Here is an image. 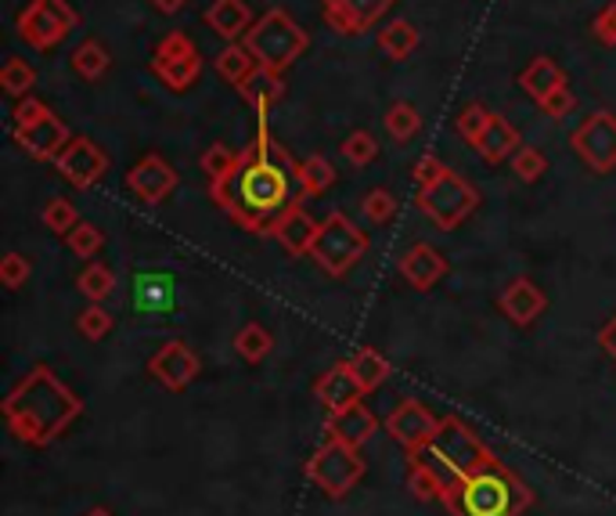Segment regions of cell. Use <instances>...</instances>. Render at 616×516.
Returning a JSON list of instances; mask_svg holds the SVG:
<instances>
[{
  "label": "cell",
  "instance_id": "49",
  "mask_svg": "<svg viewBox=\"0 0 616 516\" xmlns=\"http://www.w3.org/2000/svg\"><path fill=\"white\" fill-rule=\"evenodd\" d=\"M541 109H545V116H552V119H566L577 109V94L570 87H559L555 94H548L545 102H541Z\"/></svg>",
  "mask_w": 616,
  "mask_h": 516
},
{
  "label": "cell",
  "instance_id": "45",
  "mask_svg": "<svg viewBox=\"0 0 616 516\" xmlns=\"http://www.w3.org/2000/svg\"><path fill=\"white\" fill-rule=\"evenodd\" d=\"M76 329L80 336H87V340H105V336L112 332V315H108L102 304H87L80 310Z\"/></svg>",
  "mask_w": 616,
  "mask_h": 516
},
{
  "label": "cell",
  "instance_id": "33",
  "mask_svg": "<svg viewBox=\"0 0 616 516\" xmlns=\"http://www.w3.org/2000/svg\"><path fill=\"white\" fill-rule=\"evenodd\" d=\"M235 351L246 357L249 365H260L263 357L274 351V336L260 326V321H249V326H241L235 336Z\"/></svg>",
  "mask_w": 616,
  "mask_h": 516
},
{
  "label": "cell",
  "instance_id": "39",
  "mask_svg": "<svg viewBox=\"0 0 616 516\" xmlns=\"http://www.w3.org/2000/svg\"><path fill=\"white\" fill-rule=\"evenodd\" d=\"M40 221H44L47 232H55V235H69L72 227L80 224L76 207H72V202H69L66 196L47 199V202H44V210H40Z\"/></svg>",
  "mask_w": 616,
  "mask_h": 516
},
{
  "label": "cell",
  "instance_id": "46",
  "mask_svg": "<svg viewBox=\"0 0 616 516\" xmlns=\"http://www.w3.org/2000/svg\"><path fill=\"white\" fill-rule=\"evenodd\" d=\"M29 274H33V260L15 254V249L4 254V260H0V282H4L8 290H22V285L29 282Z\"/></svg>",
  "mask_w": 616,
  "mask_h": 516
},
{
  "label": "cell",
  "instance_id": "27",
  "mask_svg": "<svg viewBox=\"0 0 616 516\" xmlns=\"http://www.w3.org/2000/svg\"><path fill=\"white\" fill-rule=\"evenodd\" d=\"M213 66H216V77H221L224 83H232V87H241L249 77H252V69H257L260 62L252 58V51L246 44H224L221 51H216L213 58Z\"/></svg>",
  "mask_w": 616,
  "mask_h": 516
},
{
  "label": "cell",
  "instance_id": "28",
  "mask_svg": "<svg viewBox=\"0 0 616 516\" xmlns=\"http://www.w3.org/2000/svg\"><path fill=\"white\" fill-rule=\"evenodd\" d=\"M134 285H138V290H134L138 310H166V307L177 304V290H174L170 274H159V271L138 274Z\"/></svg>",
  "mask_w": 616,
  "mask_h": 516
},
{
  "label": "cell",
  "instance_id": "34",
  "mask_svg": "<svg viewBox=\"0 0 616 516\" xmlns=\"http://www.w3.org/2000/svg\"><path fill=\"white\" fill-rule=\"evenodd\" d=\"M76 290L91 300V304H102V300H108L116 293V274L108 263H87V268L80 271V279H76Z\"/></svg>",
  "mask_w": 616,
  "mask_h": 516
},
{
  "label": "cell",
  "instance_id": "25",
  "mask_svg": "<svg viewBox=\"0 0 616 516\" xmlns=\"http://www.w3.org/2000/svg\"><path fill=\"white\" fill-rule=\"evenodd\" d=\"M473 149L479 152V160H487L490 166H498V163L509 160V155H516L519 149H523V141H519V130L509 124V119L494 113L490 127L483 130V138L476 141Z\"/></svg>",
  "mask_w": 616,
  "mask_h": 516
},
{
  "label": "cell",
  "instance_id": "16",
  "mask_svg": "<svg viewBox=\"0 0 616 516\" xmlns=\"http://www.w3.org/2000/svg\"><path fill=\"white\" fill-rule=\"evenodd\" d=\"M11 141H15V145L26 152L29 160H36V163H47V160L55 163L58 155H62V149L72 141V134H69V127H66V119H58L55 113H47V116H40L29 127L11 130Z\"/></svg>",
  "mask_w": 616,
  "mask_h": 516
},
{
  "label": "cell",
  "instance_id": "19",
  "mask_svg": "<svg viewBox=\"0 0 616 516\" xmlns=\"http://www.w3.org/2000/svg\"><path fill=\"white\" fill-rule=\"evenodd\" d=\"M396 268H401V279L411 285V290H415V293H429L433 285H437L443 274H447V268H451V263H447V257L440 254V249H433L429 243H415L401 257V263H396Z\"/></svg>",
  "mask_w": 616,
  "mask_h": 516
},
{
  "label": "cell",
  "instance_id": "7",
  "mask_svg": "<svg viewBox=\"0 0 616 516\" xmlns=\"http://www.w3.org/2000/svg\"><path fill=\"white\" fill-rule=\"evenodd\" d=\"M80 15L69 0H29L15 19L19 40L29 44L33 51H55L58 44H66L72 37Z\"/></svg>",
  "mask_w": 616,
  "mask_h": 516
},
{
  "label": "cell",
  "instance_id": "35",
  "mask_svg": "<svg viewBox=\"0 0 616 516\" xmlns=\"http://www.w3.org/2000/svg\"><path fill=\"white\" fill-rule=\"evenodd\" d=\"M0 87H4V94H11V98H29L36 87V69L26 58L11 55L8 62L0 66Z\"/></svg>",
  "mask_w": 616,
  "mask_h": 516
},
{
  "label": "cell",
  "instance_id": "48",
  "mask_svg": "<svg viewBox=\"0 0 616 516\" xmlns=\"http://www.w3.org/2000/svg\"><path fill=\"white\" fill-rule=\"evenodd\" d=\"M447 171H451V166H447L443 160H437V155H433V152H426L415 166H411V174H415V185H418V188H426V185H433V181H440V177H443Z\"/></svg>",
  "mask_w": 616,
  "mask_h": 516
},
{
  "label": "cell",
  "instance_id": "31",
  "mask_svg": "<svg viewBox=\"0 0 616 516\" xmlns=\"http://www.w3.org/2000/svg\"><path fill=\"white\" fill-rule=\"evenodd\" d=\"M69 66H72V73H76L80 80L94 83V80H102V77L108 73L112 58H108V47H105L102 40L87 37V40H80V44H76V51H72Z\"/></svg>",
  "mask_w": 616,
  "mask_h": 516
},
{
  "label": "cell",
  "instance_id": "1",
  "mask_svg": "<svg viewBox=\"0 0 616 516\" xmlns=\"http://www.w3.org/2000/svg\"><path fill=\"white\" fill-rule=\"evenodd\" d=\"M296 177V160L282 141L271 134L268 116H260L257 138L241 152V163L232 177L224 181H210V199L232 218L241 232L263 235L268 224L282 213L288 202V181Z\"/></svg>",
  "mask_w": 616,
  "mask_h": 516
},
{
  "label": "cell",
  "instance_id": "26",
  "mask_svg": "<svg viewBox=\"0 0 616 516\" xmlns=\"http://www.w3.org/2000/svg\"><path fill=\"white\" fill-rule=\"evenodd\" d=\"M519 87H523L530 98L541 105V102L548 98V94H555L559 87H566V69L555 62V58L537 55L534 62H530L523 73H519Z\"/></svg>",
  "mask_w": 616,
  "mask_h": 516
},
{
  "label": "cell",
  "instance_id": "5",
  "mask_svg": "<svg viewBox=\"0 0 616 516\" xmlns=\"http://www.w3.org/2000/svg\"><path fill=\"white\" fill-rule=\"evenodd\" d=\"M415 207L440 227V232H454L462 227L479 207V191L465 181L462 174L447 171L440 181H433L426 188L415 191Z\"/></svg>",
  "mask_w": 616,
  "mask_h": 516
},
{
  "label": "cell",
  "instance_id": "24",
  "mask_svg": "<svg viewBox=\"0 0 616 516\" xmlns=\"http://www.w3.org/2000/svg\"><path fill=\"white\" fill-rule=\"evenodd\" d=\"M376 426L379 423H376V415H371V408L360 401L343 408V412H329V419H324V434L354 444V448H360V444L376 434Z\"/></svg>",
  "mask_w": 616,
  "mask_h": 516
},
{
  "label": "cell",
  "instance_id": "17",
  "mask_svg": "<svg viewBox=\"0 0 616 516\" xmlns=\"http://www.w3.org/2000/svg\"><path fill=\"white\" fill-rule=\"evenodd\" d=\"M55 166L72 188H91V185H98L102 174L108 171V155L94 145L91 138H72L62 149V155L55 160Z\"/></svg>",
  "mask_w": 616,
  "mask_h": 516
},
{
  "label": "cell",
  "instance_id": "53",
  "mask_svg": "<svg viewBox=\"0 0 616 516\" xmlns=\"http://www.w3.org/2000/svg\"><path fill=\"white\" fill-rule=\"evenodd\" d=\"M83 516H112V513H108V509H102V506H94V509H87V513H83Z\"/></svg>",
  "mask_w": 616,
  "mask_h": 516
},
{
  "label": "cell",
  "instance_id": "21",
  "mask_svg": "<svg viewBox=\"0 0 616 516\" xmlns=\"http://www.w3.org/2000/svg\"><path fill=\"white\" fill-rule=\"evenodd\" d=\"M252 22L257 19H252V8L246 0H213V4L205 8V26L224 44H235L238 37H246Z\"/></svg>",
  "mask_w": 616,
  "mask_h": 516
},
{
  "label": "cell",
  "instance_id": "44",
  "mask_svg": "<svg viewBox=\"0 0 616 516\" xmlns=\"http://www.w3.org/2000/svg\"><path fill=\"white\" fill-rule=\"evenodd\" d=\"M360 213L371 221V224H390L396 218V199H393V191H386V188H371L365 202H360Z\"/></svg>",
  "mask_w": 616,
  "mask_h": 516
},
{
  "label": "cell",
  "instance_id": "51",
  "mask_svg": "<svg viewBox=\"0 0 616 516\" xmlns=\"http://www.w3.org/2000/svg\"><path fill=\"white\" fill-rule=\"evenodd\" d=\"M599 347L602 351H606L613 362H616V315L606 321V326H602V332H599Z\"/></svg>",
  "mask_w": 616,
  "mask_h": 516
},
{
  "label": "cell",
  "instance_id": "29",
  "mask_svg": "<svg viewBox=\"0 0 616 516\" xmlns=\"http://www.w3.org/2000/svg\"><path fill=\"white\" fill-rule=\"evenodd\" d=\"M296 181H299V199L324 196L335 185V166L324 155H307L296 163Z\"/></svg>",
  "mask_w": 616,
  "mask_h": 516
},
{
  "label": "cell",
  "instance_id": "37",
  "mask_svg": "<svg viewBox=\"0 0 616 516\" xmlns=\"http://www.w3.org/2000/svg\"><path fill=\"white\" fill-rule=\"evenodd\" d=\"M411 462V470H407V488L415 491V499L422 502H433V499H440L443 495V477L433 470L429 462H422V459H407Z\"/></svg>",
  "mask_w": 616,
  "mask_h": 516
},
{
  "label": "cell",
  "instance_id": "23",
  "mask_svg": "<svg viewBox=\"0 0 616 516\" xmlns=\"http://www.w3.org/2000/svg\"><path fill=\"white\" fill-rule=\"evenodd\" d=\"M282 77L285 73H274V69L257 66V69H252V77L238 87V94L252 105V113H257V116H271L274 105H282L285 94H288Z\"/></svg>",
  "mask_w": 616,
  "mask_h": 516
},
{
  "label": "cell",
  "instance_id": "2",
  "mask_svg": "<svg viewBox=\"0 0 616 516\" xmlns=\"http://www.w3.org/2000/svg\"><path fill=\"white\" fill-rule=\"evenodd\" d=\"M80 412H83L80 398L47 365H33L19 379V387L4 398L8 426L26 444H33V448L51 444Z\"/></svg>",
  "mask_w": 616,
  "mask_h": 516
},
{
  "label": "cell",
  "instance_id": "41",
  "mask_svg": "<svg viewBox=\"0 0 616 516\" xmlns=\"http://www.w3.org/2000/svg\"><path fill=\"white\" fill-rule=\"evenodd\" d=\"M66 243H69V249H72V254H76L80 260H91V257L105 246V232H102L98 224L80 221V224L66 235Z\"/></svg>",
  "mask_w": 616,
  "mask_h": 516
},
{
  "label": "cell",
  "instance_id": "18",
  "mask_svg": "<svg viewBox=\"0 0 616 516\" xmlns=\"http://www.w3.org/2000/svg\"><path fill=\"white\" fill-rule=\"evenodd\" d=\"M127 188L134 191V196L141 202H149V207H155V202H163L170 191L177 188V171L170 163L163 160V155H144L141 163L130 166L127 174Z\"/></svg>",
  "mask_w": 616,
  "mask_h": 516
},
{
  "label": "cell",
  "instance_id": "30",
  "mask_svg": "<svg viewBox=\"0 0 616 516\" xmlns=\"http://www.w3.org/2000/svg\"><path fill=\"white\" fill-rule=\"evenodd\" d=\"M350 372H354L357 376V383L360 387H365V394H371L376 387H382L386 379H390V372H393V365H390V357L386 354H379L376 347H360V351L350 357Z\"/></svg>",
  "mask_w": 616,
  "mask_h": 516
},
{
  "label": "cell",
  "instance_id": "9",
  "mask_svg": "<svg viewBox=\"0 0 616 516\" xmlns=\"http://www.w3.org/2000/svg\"><path fill=\"white\" fill-rule=\"evenodd\" d=\"M152 73L159 77L170 91H188L202 77V55L191 44L188 33H166L152 51Z\"/></svg>",
  "mask_w": 616,
  "mask_h": 516
},
{
  "label": "cell",
  "instance_id": "32",
  "mask_svg": "<svg viewBox=\"0 0 616 516\" xmlns=\"http://www.w3.org/2000/svg\"><path fill=\"white\" fill-rule=\"evenodd\" d=\"M379 47H382V55L390 58V62H404V58H411V55H415V47H418L415 22L393 19L390 26L379 30Z\"/></svg>",
  "mask_w": 616,
  "mask_h": 516
},
{
  "label": "cell",
  "instance_id": "36",
  "mask_svg": "<svg viewBox=\"0 0 616 516\" xmlns=\"http://www.w3.org/2000/svg\"><path fill=\"white\" fill-rule=\"evenodd\" d=\"M238 163H241V152H235L232 145H224V141H213L210 149L202 152V174L210 177V181H224V177H232L238 171Z\"/></svg>",
  "mask_w": 616,
  "mask_h": 516
},
{
  "label": "cell",
  "instance_id": "22",
  "mask_svg": "<svg viewBox=\"0 0 616 516\" xmlns=\"http://www.w3.org/2000/svg\"><path fill=\"white\" fill-rule=\"evenodd\" d=\"M498 304L505 310V318L516 321V326H534V318L548 307V296L537 290V282L516 279V282H509V290L501 293Z\"/></svg>",
  "mask_w": 616,
  "mask_h": 516
},
{
  "label": "cell",
  "instance_id": "13",
  "mask_svg": "<svg viewBox=\"0 0 616 516\" xmlns=\"http://www.w3.org/2000/svg\"><path fill=\"white\" fill-rule=\"evenodd\" d=\"M440 423L443 419H437L426 404L411 401V398L401 401L390 415H386V430H390V437L401 444L404 452H418V448H426V444L437 441Z\"/></svg>",
  "mask_w": 616,
  "mask_h": 516
},
{
  "label": "cell",
  "instance_id": "8",
  "mask_svg": "<svg viewBox=\"0 0 616 516\" xmlns=\"http://www.w3.org/2000/svg\"><path fill=\"white\" fill-rule=\"evenodd\" d=\"M307 477L329 499H343L346 491L365 477V462H360L354 444H346L340 437H329L318 452H313V459L307 462Z\"/></svg>",
  "mask_w": 616,
  "mask_h": 516
},
{
  "label": "cell",
  "instance_id": "14",
  "mask_svg": "<svg viewBox=\"0 0 616 516\" xmlns=\"http://www.w3.org/2000/svg\"><path fill=\"white\" fill-rule=\"evenodd\" d=\"M318 232H321V224L313 221L310 213L304 210V202L296 199V202H288L282 213H277L263 235H271L288 257H310L313 243H318Z\"/></svg>",
  "mask_w": 616,
  "mask_h": 516
},
{
  "label": "cell",
  "instance_id": "11",
  "mask_svg": "<svg viewBox=\"0 0 616 516\" xmlns=\"http://www.w3.org/2000/svg\"><path fill=\"white\" fill-rule=\"evenodd\" d=\"M396 0H321L324 26L343 37H360V33L376 30L390 15Z\"/></svg>",
  "mask_w": 616,
  "mask_h": 516
},
{
  "label": "cell",
  "instance_id": "52",
  "mask_svg": "<svg viewBox=\"0 0 616 516\" xmlns=\"http://www.w3.org/2000/svg\"><path fill=\"white\" fill-rule=\"evenodd\" d=\"M152 8L163 11V15H180L188 8V0H152Z\"/></svg>",
  "mask_w": 616,
  "mask_h": 516
},
{
  "label": "cell",
  "instance_id": "4",
  "mask_svg": "<svg viewBox=\"0 0 616 516\" xmlns=\"http://www.w3.org/2000/svg\"><path fill=\"white\" fill-rule=\"evenodd\" d=\"M241 44L249 47L252 58H257L263 69L288 73V69L296 66V58H304V51L310 47V37L285 8H271L252 22L249 33L241 37Z\"/></svg>",
  "mask_w": 616,
  "mask_h": 516
},
{
  "label": "cell",
  "instance_id": "47",
  "mask_svg": "<svg viewBox=\"0 0 616 516\" xmlns=\"http://www.w3.org/2000/svg\"><path fill=\"white\" fill-rule=\"evenodd\" d=\"M51 113V105L47 102H40V98H19V105H15V113H11V130H22V127H29V124H36V119L40 116H47Z\"/></svg>",
  "mask_w": 616,
  "mask_h": 516
},
{
  "label": "cell",
  "instance_id": "15",
  "mask_svg": "<svg viewBox=\"0 0 616 516\" xmlns=\"http://www.w3.org/2000/svg\"><path fill=\"white\" fill-rule=\"evenodd\" d=\"M149 372L163 383L166 390L180 394V390H188L191 383H196V376L202 372V362H199V354L191 351L185 340H170V343H163L159 351L149 357Z\"/></svg>",
  "mask_w": 616,
  "mask_h": 516
},
{
  "label": "cell",
  "instance_id": "40",
  "mask_svg": "<svg viewBox=\"0 0 616 516\" xmlns=\"http://www.w3.org/2000/svg\"><path fill=\"white\" fill-rule=\"evenodd\" d=\"M343 152V160L346 163H354V166H368V163H376V155H379V141L371 130H354V134H346V141L340 145Z\"/></svg>",
  "mask_w": 616,
  "mask_h": 516
},
{
  "label": "cell",
  "instance_id": "50",
  "mask_svg": "<svg viewBox=\"0 0 616 516\" xmlns=\"http://www.w3.org/2000/svg\"><path fill=\"white\" fill-rule=\"evenodd\" d=\"M591 30H595V40H599V44L616 47V0L599 11V15H595V26H591Z\"/></svg>",
  "mask_w": 616,
  "mask_h": 516
},
{
  "label": "cell",
  "instance_id": "43",
  "mask_svg": "<svg viewBox=\"0 0 616 516\" xmlns=\"http://www.w3.org/2000/svg\"><path fill=\"white\" fill-rule=\"evenodd\" d=\"M490 119H494V113L490 109H483L479 102H469L465 109H462V116H458V134H462L469 145H476V141L483 138V130L490 127Z\"/></svg>",
  "mask_w": 616,
  "mask_h": 516
},
{
  "label": "cell",
  "instance_id": "6",
  "mask_svg": "<svg viewBox=\"0 0 616 516\" xmlns=\"http://www.w3.org/2000/svg\"><path fill=\"white\" fill-rule=\"evenodd\" d=\"M365 254H368V235L360 232L346 213L332 210L329 218L321 221V232H318V243L310 249V260L318 263L324 274H332V279H343V274Z\"/></svg>",
  "mask_w": 616,
  "mask_h": 516
},
{
  "label": "cell",
  "instance_id": "12",
  "mask_svg": "<svg viewBox=\"0 0 616 516\" xmlns=\"http://www.w3.org/2000/svg\"><path fill=\"white\" fill-rule=\"evenodd\" d=\"M433 444H437V448L447 455V462H451L462 477L479 473L483 466L494 462L490 448H483V444L476 441V434H469V426L458 415H447L443 419L440 434H437V441H433Z\"/></svg>",
  "mask_w": 616,
  "mask_h": 516
},
{
  "label": "cell",
  "instance_id": "10",
  "mask_svg": "<svg viewBox=\"0 0 616 516\" xmlns=\"http://www.w3.org/2000/svg\"><path fill=\"white\" fill-rule=\"evenodd\" d=\"M570 149L588 163L591 174H613L616 171V116L606 109L591 113L570 134Z\"/></svg>",
  "mask_w": 616,
  "mask_h": 516
},
{
  "label": "cell",
  "instance_id": "3",
  "mask_svg": "<svg viewBox=\"0 0 616 516\" xmlns=\"http://www.w3.org/2000/svg\"><path fill=\"white\" fill-rule=\"evenodd\" d=\"M440 502L451 509V516H519L534 502V495L509 466L494 459L479 473L458 477L454 484H447Z\"/></svg>",
  "mask_w": 616,
  "mask_h": 516
},
{
  "label": "cell",
  "instance_id": "38",
  "mask_svg": "<svg viewBox=\"0 0 616 516\" xmlns=\"http://www.w3.org/2000/svg\"><path fill=\"white\" fill-rule=\"evenodd\" d=\"M386 130H390L393 141H411L422 130V116L411 102H396L386 113Z\"/></svg>",
  "mask_w": 616,
  "mask_h": 516
},
{
  "label": "cell",
  "instance_id": "42",
  "mask_svg": "<svg viewBox=\"0 0 616 516\" xmlns=\"http://www.w3.org/2000/svg\"><path fill=\"white\" fill-rule=\"evenodd\" d=\"M512 174H516L523 185L541 181V177L548 174V160H545V152L534 149V145H523V149H519V152L512 155Z\"/></svg>",
  "mask_w": 616,
  "mask_h": 516
},
{
  "label": "cell",
  "instance_id": "20",
  "mask_svg": "<svg viewBox=\"0 0 616 516\" xmlns=\"http://www.w3.org/2000/svg\"><path fill=\"white\" fill-rule=\"evenodd\" d=\"M313 398L329 408V412H343V408L357 404L360 398H365V387H360L357 376L343 362V365H332L318 383H313Z\"/></svg>",
  "mask_w": 616,
  "mask_h": 516
}]
</instances>
